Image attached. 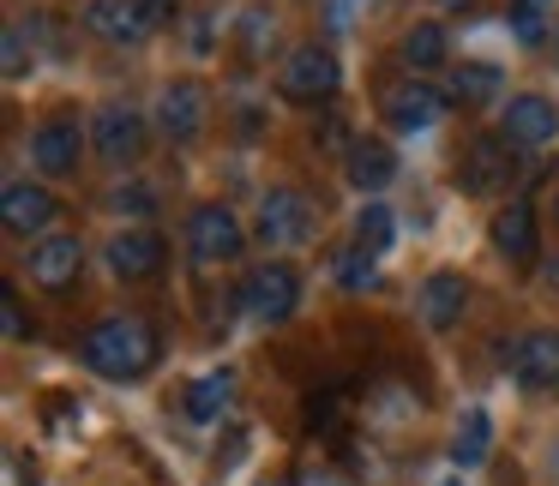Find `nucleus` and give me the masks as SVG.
<instances>
[{
  "instance_id": "nucleus-9",
  "label": "nucleus",
  "mask_w": 559,
  "mask_h": 486,
  "mask_svg": "<svg viewBox=\"0 0 559 486\" xmlns=\"http://www.w3.org/2000/svg\"><path fill=\"white\" fill-rule=\"evenodd\" d=\"M518 145L506 133H475L469 145L457 150V186L463 193H499V186L518 181Z\"/></svg>"
},
{
  "instance_id": "nucleus-12",
  "label": "nucleus",
  "mask_w": 559,
  "mask_h": 486,
  "mask_svg": "<svg viewBox=\"0 0 559 486\" xmlns=\"http://www.w3.org/2000/svg\"><path fill=\"white\" fill-rule=\"evenodd\" d=\"M79 25L97 42H109V49H139V42L157 37V19H151L139 0H85V7H79Z\"/></svg>"
},
{
  "instance_id": "nucleus-26",
  "label": "nucleus",
  "mask_w": 559,
  "mask_h": 486,
  "mask_svg": "<svg viewBox=\"0 0 559 486\" xmlns=\"http://www.w3.org/2000/svg\"><path fill=\"white\" fill-rule=\"evenodd\" d=\"M0 66H7V78H25L31 66H37V42H31V19H13L7 25V42H0Z\"/></svg>"
},
{
  "instance_id": "nucleus-18",
  "label": "nucleus",
  "mask_w": 559,
  "mask_h": 486,
  "mask_svg": "<svg viewBox=\"0 0 559 486\" xmlns=\"http://www.w3.org/2000/svg\"><path fill=\"white\" fill-rule=\"evenodd\" d=\"M463 306H469V282H463L457 270H433V277H421V289H415V313H421L427 330H451L463 318Z\"/></svg>"
},
{
  "instance_id": "nucleus-30",
  "label": "nucleus",
  "mask_w": 559,
  "mask_h": 486,
  "mask_svg": "<svg viewBox=\"0 0 559 486\" xmlns=\"http://www.w3.org/2000/svg\"><path fill=\"white\" fill-rule=\"evenodd\" d=\"M139 7H145V13L157 19V31H163V25H175V13H181V0H139Z\"/></svg>"
},
{
  "instance_id": "nucleus-16",
  "label": "nucleus",
  "mask_w": 559,
  "mask_h": 486,
  "mask_svg": "<svg viewBox=\"0 0 559 486\" xmlns=\"http://www.w3.org/2000/svg\"><path fill=\"white\" fill-rule=\"evenodd\" d=\"M55 217H61V205H55V193L37 181H13L0 193V222H7V234H37L43 241V229H49Z\"/></svg>"
},
{
  "instance_id": "nucleus-5",
  "label": "nucleus",
  "mask_w": 559,
  "mask_h": 486,
  "mask_svg": "<svg viewBox=\"0 0 559 486\" xmlns=\"http://www.w3.org/2000/svg\"><path fill=\"white\" fill-rule=\"evenodd\" d=\"M91 133L79 126V109H55L37 121V133H31V169L49 174V181H67V174H79V157H85Z\"/></svg>"
},
{
  "instance_id": "nucleus-28",
  "label": "nucleus",
  "mask_w": 559,
  "mask_h": 486,
  "mask_svg": "<svg viewBox=\"0 0 559 486\" xmlns=\"http://www.w3.org/2000/svg\"><path fill=\"white\" fill-rule=\"evenodd\" d=\"M0 318H7V337H25V306H19V289L13 282H7V289H0Z\"/></svg>"
},
{
  "instance_id": "nucleus-21",
  "label": "nucleus",
  "mask_w": 559,
  "mask_h": 486,
  "mask_svg": "<svg viewBox=\"0 0 559 486\" xmlns=\"http://www.w3.org/2000/svg\"><path fill=\"white\" fill-rule=\"evenodd\" d=\"M499 90H506V73L493 61L451 66V102H463V109H487V102H499Z\"/></svg>"
},
{
  "instance_id": "nucleus-14",
  "label": "nucleus",
  "mask_w": 559,
  "mask_h": 486,
  "mask_svg": "<svg viewBox=\"0 0 559 486\" xmlns=\"http://www.w3.org/2000/svg\"><path fill=\"white\" fill-rule=\"evenodd\" d=\"M25 270H31L37 289L67 294L79 282V270H85V246H79V234H43V241H31Z\"/></svg>"
},
{
  "instance_id": "nucleus-24",
  "label": "nucleus",
  "mask_w": 559,
  "mask_h": 486,
  "mask_svg": "<svg viewBox=\"0 0 559 486\" xmlns=\"http://www.w3.org/2000/svg\"><path fill=\"white\" fill-rule=\"evenodd\" d=\"M229 397H235V373H229V366H217V373L193 378V385H187V421H193V426L217 421V414L229 409Z\"/></svg>"
},
{
  "instance_id": "nucleus-2",
  "label": "nucleus",
  "mask_w": 559,
  "mask_h": 486,
  "mask_svg": "<svg viewBox=\"0 0 559 486\" xmlns=\"http://www.w3.org/2000/svg\"><path fill=\"white\" fill-rule=\"evenodd\" d=\"M277 90L289 102L319 109V102H331L343 90V61L325 49V42H295V49L283 54V66H277Z\"/></svg>"
},
{
  "instance_id": "nucleus-4",
  "label": "nucleus",
  "mask_w": 559,
  "mask_h": 486,
  "mask_svg": "<svg viewBox=\"0 0 559 486\" xmlns=\"http://www.w3.org/2000/svg\"><path fill=\"white\" fill-rule=\"evenodd\" d=\"M145 138H151V126L133 102H103V109L91 114V150H97L103 169H115V174H127L145 157Z\"/></svg>"
},
{
  "instance_id": "nucleus-23",
  "label": "nucleus",
  "mask_w": 559,
  "mask_h": 486,
  "mask_svg": "<svg viewBox=\"0 0 559 486\" xmlns=\"http://www.w3.org/2000/svg\"><path fill=\"white\" fill-rule=\"evenodd\" d=\"M487 450H493V421H487V409H463L457 433H451V462H457V469H481Z\"/></svg>"
},
{
  "instance_id": "nucleus-29",
  "label": "nucleus",
  "mask_w": 559,
  "mask_h": 486,
  "mask_svg": "<svg viewBox=\"0 0 559 486\" xmlns=\"http://www.w3.org/2000/svg\"><path fill=\"white\" fill-rule=\"evenodd\" d=\"M109 205H115V210H133V217H151V193H145V186H133V193H115Z\"/></svg>"
},
{
  "instance_id": "nucleus-3",
  "label": "nucleus",
  "mask_w": 559,
  "mask_h": 486,
  "mask_svg": "<svg viewBox=\"0 0 559 486\" xmlns=\"http://www.w3.org/2000/svg\"><path fill=\"white\" fill-rule=\"evenodd\" d=\"M295 306H301V270L283 265V258H265L241 277V313L253 325H289Z\"/></svg>"
},
{
  "instance_id": "nucleus-1",
  "label": "nucleus",
  "mask_w": 559,
  "mask_h": 486,
  "mask_svg": "<svg viewBox=\"0 0 559 486\" xmlns=\"http://www.w3.org/2000/svg\"><path fill=\"white\" fill-rule=\"evenodd\" d=\"M79 361H85V373L109 378V385H139L163 361V337L151 318L121 313V318H103V325H91L79 337Z\"/></svg>"
},
{
  "instance_id": "nucleus-34",
  "label": "nucleus",
  "mask_w": 559,
  "mask_h": 486,
  "mask_svg": "<svg viewBox=\"0 0 559 486\" xmlns=\"http://www.w3.org/2000/svg\"><path fill=\"white\" fill-rule=\"evenodd\" d=\"M445 7H469V0H445Z\"/></svg>"
},
{
  "instance_id": "nucleus-15",
  "label": "nucleus",
  "mask_w": 559,
  "mask_h": 486,
  "mask_svg": "<svg viewBox=\"0 0 559 486\" xmlns=\"http://www.w3.org/2000/svg\"><path fill=\"white\" fill-rule=\"evenodd\" d=\"M499 133H506L518 150L554 145V138H559V109H554V97H542V90H518V97L506 102V114H499Z\"/></svg>"
},
{
  "instance_id": "nucleus-6",
  "label": "nucleus",
  "mask_w": 559,
  "mask_h": 486,
  "mask_svg": "<svg viewBox=\"0 0 559 486\" xmlns=\"http://www.w3.org/2000/svg\"><path fill=\"white\" fill-rule=\"evenodd\" d=\"M319 229V205L301 193V186H271L259 198V217H253V234L277 253V246H301L307 234Z\"/></svg>"
},
{
  "instance_id": "nucleus-32",
  "label": "nucleus",
  "mask_w": 559,
  "mask_h": 486,
  "mask_svg": "<svg viewBox=\"0 0 559 486\" xmlns=\"http://www.w3.org/2000/svg\"><path fill=\"white\" fill-rule=\"evenodd\" d=\"M307 486H355V481H343V474L325 469V474H307Z\"/></svg>"
},
{
  "instance_id": "nucleus-17",
  "label": "nucleus",
  "mask_w": 559,
  "mask_h": 486,
  "mask_svg": "<svg viewBox=\"0 0 559 486\" xmlns=\"http://www.w3.org/2000/svg\"><path fill=\"white\" fill-rule=\"evenodd\" d=\"M487 241H493L499 258H511V265H530L535 253H542V229H535V205H506L493 210V222H487Z\"/></svg>"
},
{
  "instance_id": "nucleus-19",
  "label": "nucleus",
  "mask_w": 559,
  "mask_h": 486,
  "mask_svg": "<svg viewBox=\"0 0 559 486\" xmlns=\"http://www.w3.org/2000/svg\"><path fill=\"white\" fill-rule=\"evenodd\" d=\"M391 181H397V150H391L385 138H355L349 145V186L355 193L379 198Z\"/></svg>"
},
{
  "instance_id": "nucleus-31",
  "label": "nucleus",
  "mask_w": 559,
  "mask_h": 486,
  "mask_svg": "<svg viewBox=\"0 0 559 486\" xmlns=\"http://www.w3.org/2000/svg\"><path fill=\"white\" fill-rule=\"evenodd\" d=\"M7 486H25V457H7Z\"/></svg>"
},
{
  "instance_id": "nucleus-22",
  "label": "nucleus",
  "mask_w": 559,
  "mask_h": 486,
  "mask_svg": "<svg viewBox=\"0 0 559 486\" xmlns=\"http://www.w3.org/2000/svg\"><path fill=\"white\" fill-rule=\"evenodd\" d=\"M554 7L559 0H511L506 7V31L518 49H542L547 37H554Z\"/></svg>"
},
{
  "instance_id": "nucleus-27",
  "label": "nucleus",
  "mask_w": 559,
  "mask_h": 486,
  "mask_svg": "<svg viewBox=\"0 0 559 486\" xmlns=\"http://www.w3.org/2000/svg\"><path fill=\"white\" fill-rule=\"evenodd\" d=\"M373 277H379V258L361 253V246L349 241L337 253V282H343V289H373Z\"/></svg>"
},
{
  "instance_id": "nucleus-10",
  "label": "nucleus",
  "mask_w": 559,
  "mask_h": 486,
  "mask_svg": "<svg viewBox=\"0 0 559 486\" xmlns=\"http://www.w3.org/2000/svg\"><path fill=\"white\" fill-rule=\"evenodd\" d=\"M187 253H193V265H235V258L247 253V229L241 217H235L229 205H199L193 217H187Z\"/></svg>"
},
{
  "instance_id": "nucleus-35",
  "label": "nucleus",
  "mask_w": 559,
  "mask_h": 486,
  "mask_svg": "<svg viewBox=\"0 0 559 486\" xmlns=\"http://www.w3.org/2000/svg\"><path fill=\"white\" fill-rule=\"evenodd\" d=\"M554 217H559V193H554Z\"/></svg>"
},
{
  "instance_id": "nucleus-13",
  "label": "nucleus",
  "mask_w": 559,
  "mask_h": 486,
  "mask_svg": "<svg viewBox=\"0 0 559 486\" xmlns=\"http://www.w3.org/2000/svg\"><path fill=\"white\" fill-rule=\"evenodd\" d=\"M103 265H109L115 282H151L169 265V241H163L157 229H121L103 246Z\"/></svg>"
},
{
  "instance_id": "nucleus-25",
  "label": "nucleus",
  "mask_w": 559,
  "mask_h": 486,
  "mask_svg": "<svg viewBox=\"0 0 559 486\" xmlns=\"http://www.w3.org/2000/svg\"><path fill=\"white\" fill-rule=\"evenodd\" d=\"M391 241H397V217H391V205L367 198L361 217H355V246H361V253H373V258H385Z\"/></svg>"
},
{
  "instance_id": "nucleus-7",
  "label": "nucleus",
  "mask_w": 559,
  "mask_h": 486,
  "mask_svg": "<svg viewBox=\"0 0 559 486\" xmlns=\"http://www.w3.org/2000/svg\"><path fill=\"white\" fill-rule=\"evenodd\" d=\"M157 133L169 145H199L211 133V85L199 78H169L157 90Z\"/></svg>"
},
{
  "instance_id": "nucleus-20",
  "label": "nucleus",
  "mask_w": 559,
  "mask_h": 486,
  "mask_svg": "<svg viewBox=\"0 0 559 486\" xmlns=\"http://www.w3.org/2000/svg\"><path fill=\"white\" fill-rule=\"evenodd\" d=\"M397 54H403V66H409V78L439 73V66L451 61V37H445V25H439V19H415V25L403 31Z\"/></svg>"
},
{
  "instance_id": "nucleus-11",
  "label": "nucleus",
  "mask_w": 559,
  "mask_h": 486,
  "mask_svg": "<svg viewBox=\"0 0 559 486\" xmlns=\"http://www.w3.org/2000/svg\"><path fill=\"white\" fill-rule=\"evenodd\" d=\"M379 109H385V121L397 126V133H433L451 109V90H439L433 78H397V85L379 97Z\"/></svg>"
},
{
  "instance_id": "nucleus-8",
  "label": "nucleus",
  "mask_w": 559,
  "mask_h": 486,
  "mask_svg": "<svg viewBox=\"0 0 559 486\" xmlns=\"http://www.w3.org/2000/svg\"><path fill=\"white\" fill-rule=\"evenodd\" d=\"M506 373L523 397H559V330L554 325L523 330L506 354Z\"/></svg>"
},
{
  "instance_id": "nucleus-33",
  "label": "nucleus",
  "mask_w": 559,
  "mask_h": 486,
  "mask_svg": "<svg viewBox=\"0 0 559 486\" xmlns=\"http://www.w3.org/2000/svg\"><path fill=\"white\" fill-rule=\"evenodd\" d=\"M439 486H463V481H457V474H451V481H439Z\"/></svg>"
}]
</instances>
